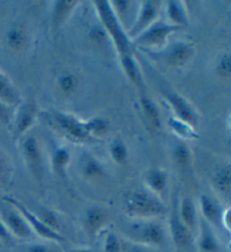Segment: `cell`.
Returning <instances> with one entry per match:
<instances>
[{"label":"cell","instance_id":"25","mask_svg":"<svg viewBox=\"0 0 231 252\" xmlns=\"http://www.w3.org/2000/svg\"><path fill=\"white\" fill-rule=\"evenodd\" d=\"M139 104L148 125L155 131H159L162 128V115H160V110L156 102L147 96H141Z\"/></svg>","mask_w":231,"mask_h":252},{"label":"cell","instance_id":"15","mask_svg":"<svg viewBox=\"0 0 231 252\" xmlns=\"http://www.w3.org/2000/svg\"><path fill=\"white\" fill-rule=\"evenodd\" d=\"M109 214L106 208L94 205L85 213L84 227L89 238H96L108 223Z\"/></svg>","mask_w":231,"mask_h":252},{"label":"cell","instance_id":"34","mask_svg":"<svg viewBox=\"0 0 231 252\" xmlns=\"http://www.w3.org/2000/svg\"><path fill=\"white\" fill-rule=\"evenodd\" d=\"M215 74L219 78L228 80L231 77V60H230V53L223 52L219 59L215 62L214 65Z\"/></svg>","mask_w":231,"mask_h":252},{"label":"cell","instance_id":"40","mask_svg":"<svg viewBox=\"0 0 231 252\" xmlns=\"http://www.w3.org/2000/svg\"><path fill=\"white\" fill-rule=\"evenodd\" d=\"M89 37H91V39L95 43V44H101V43H104L106 39H108V36L106 33H105V31L103 27H101V25H99V27H94L91 31Z\"/></svg>","mask_w":231,"mask_h":252},{"label":"cell","instance_id":"30","mask_svg":"<svg viewBox=\"0 0 231 252\" xmlns=\"http://www.w3.org/2000/svg\"><path fill=\"white\" fill-rule=\"evenodd\" d=\"M173 159L176 165L183 170H189L192 165V151L189 145L179 142L173 150Z\"/></svg>","mask_w":231,"mask_h":252},{"label":"cell","instance_id":"4","mask_svg":"<svg viewBox=\"0 0 231 252\" xmlns=\"http://www.w3.org/2000/svg\"><path fill=\"white\" fill-rule=\"evenodd\" d=\"M149 57L167 68H184L193 60L197 53L194 43L190 41H175L159 51H143Z\"/></svg>","mask_w":231,"mask_h":252},{"label":"cell","instance_id":"3","mask_svg":"<svg viewBox=\"0 0 231 252\" xmlns=\"http://www.w3.org/2000/svg\"><path fill=\"white\" fill-rule=\"evenodd\" d=\"M93 6L99 16L101 27L108 36V39H111L114 44L119 57L132 53L133 45L131 39L129 38L127 31L119 21V18L116 17L109 1H103V0L94 1Z\"/></svg>","mask_w":231,"mask_h":252},{"label":"cell","instance_id":"24","mask_svg":"<svg viewBox=\"0 0 231 252\" xmlns=\"http://www.w3.org/2000/svg\"><path fill=\"white\" fill-rule=\"evenodd\" d=\"M212 187L219 195L229 198L231 192V165L227 163L214 171L211 178Z\"/></svg>","mask_w":231,"mask_h":252},{"label":"cell","instance_id":"33","mask_svg":"<svg viewBox=\"0 0 231 252\" xmlns=\"http://www.w3.org/2000/svg\"><path fill=\"white\" fill-rule=\"evenodd\" d=\"M125 240L114 232H108L103 242V252H124Z\"/></svg>","mask_w":231,"mask_h":252},{"label":"cell","instance_id":"35","mask_svg":"<svg viewBox=\"0 0 231 252\" xmlns=\"http://www.w3.org/2000/svg\"><path fill=\"white\" fill-rule=\"evenodd\" d=\"M111 6L114 10L116 17L119 18V21L122 24L124 27V21H127L128 17H130L132 15V8L134 7L136 3L131 1H122V0H116V1H109Z\"/></svg>","mask_w":231,"mask_h":252},{"label":"cell","instance_id":"22","mask_svg":"<svg viewBox=\"0 0 231 252\" xmlns=\"http://www.w3.org/2000/svg\"><path fill=\"white\" fill-rule=\"evenodd\" d=\"M29 43V33L22 24L16 23L7 30L5 34V44L14 52L23 51Z\"/></svg>","mask_w":231,"mask_h":252},{"label":"cell","instance_id":"2","mask_svg":"<svg viewBox=\"0 0 231 252\" xmlns=\"http://www.w3.org/2000/svg\"><path fill=\"white\" fill-rule=\"evenodd\" d=\"M123 239L149 248H159L166 241V228L158 219L131 220L123 228Z\"/></svg>","mask_w":231,"mask_h":252},{"label":"cell","instance_id":"32","mask_svg":"<svg viewBox=\"0 0 231 252\" xmlns=\"http://www.w3.org/2000/svg\"><path fill=\"white\" fill-rule=\"evenodd\" d=\"M85 125L91 137L103 136L104 134H106L108 132V128H109V124L107 120H105V118L99 117V116L92 117L89 118V120L85 121Z\"/></svg>","mask_w":231,"mask_h":252},{"label":"cell","instance_id":"39","mask_svg":"<svg viewBox=\"0 0 231 252\" xmlns=\"http://www.w3.org/2000/svg\"><path fill=\"white\" fill-rule=\"evenodd\" d=\"M15 112H16V107L6 104L3 101H0V124L5 126H11Z\"/></svg>","mask_w":231,"mask_h":252},{"label":"cell","instance_id":"14","mask_svg":"<svg viewBox=\"0 0 231 252\" xmlns=\"http://www.w3.org/2000/svg\"><path fill=\"white\" fill-rule=\"evenodd\" d=\"M142 180L144 189L164 200V196L166 195L169 185V173L165 169L157 167L148 169L143 173Z\"/></svg>","mask_w":231,"mask_h":252},{"label":"cell","instance_id":"28","mask_svg":"<svg viewBox=\"0 0 231 252\" xmlns=\"http://www.w3.org/2000/svg\"><path fill=\"white\" fill-rule=\"evenodd\" d=\"M168 127L170 128V131L173 132L175 135L181 137L182 140L191 141L198 139V133L197 132L195 127L174 116H171L169 120H168Z\"/></svg>","mask_w":231,"mask_h":252},{"label":"cell","instance_id":"5","mask_svg":"<svg viewBox=\"0 0 231 252\" xmlns=\"http://www.w3.org/2000/svg\"><path fill=\"white\" fill-rule=\"evenodd\" d=\"M45 117L53 126V128H56L66 139L77 142V143L78 142L83 143L92 139L86 128L85 121L79 120L71 114L51 110L45 114Z\"/></svg>","mask_w":231,"mask_h":252},{"label":"cell","instance_id":"10","mask_svg":"<svg viewBox=\"0 0 231 252\" xmlns=\"http://www.w3.org/2000/svg\"><path fill=\"white\" fill-rule=\"evenodd\" d=\"M21 142L23 160L33 178L41 183L43 180V152L40 142L35 136H25Z\"/></svg>","mask_w":231,"mask_h":252},{"label":"cell","instance_id":"44","mask_svg":"<svg viewBox=\"0 0 231 252\" xmlns=\"http://www.w3.org/2000/svg\"><path fill=\"white\" fill-rule=\"evenodd\" d=\"M64 252H93V250L91 248H85V247H81V248H73V249H70L68 251H65Z\"/></svg>","mask_w":231,"mask_h":252},{"label":"cell","instance_id":"29","mask_svg":"<svg viewBox=\"0 0 231 252\" xmlns=\"http://www.w3.org/2000/svg\"><path fill=\"white\" fill-rule=\"evenodd\" d=\"M58 89L62 96L66 98L72 97L73 94H76L79 88L80 80L78 76L72 72H66L62 73L60 77L58 78Z\"/></svg>","mask_w":231,"mask_h":252},{"label":"cell","instance_id":"18","mask_svg":"<svg viewBox=\"0 0 231 252\" xmlns=\"http://www.w3.org/2000/svg\"><path fill=\"white\" fill-rule=\"evenodd\" d=\"M199 211L202 220H205L211 226L221 225V218L223 210L217 200L210 195L203 194L199 197Z\"/></svg>","mask_w":231,"mask_h":252},{"label":"cell","instance_id":"16","mask_svg":"<svg viewBox=\"0 0 231 252\" xmlns=\"http://www.w3.org/2000/svg\"><path fill=\"white\" fill-rule=\"evenodd\" d=\"M197 247L198 252H220L221 246L218 236L215 235L212 226L205 220H201L198 224Z\"/></svg>","mask_w":231,"mask_h":252},{"label":"cell","instance_id":"7","mask_svg":"<svg viewBox=\"0 0 231 252\" xmlns=\"http://www.w3.org/2000/svg\"><path fill=\"white\" fill-rule=\"evenodd\" d=\"M3 199H5V202L7 204L14 206L19 213H21L23 218L25 219L27 224L30 225L31 230L33 231V233L37 234L40 238L44 239L45 241L57 242V243H62L66 241L64 235H62L61 233H59V232L53 231L52 228H50L49 226H46L45 224L42 222V220L38 218L35 213L30 211L29 208H27L24 204H22L21 202H19L18 199L14 198V197H11V196H6Z\"/></svg>","mask_w":231,"mask_h":252},{"label":"cell","instance_id":"38","mask_svg":"<svg viewBox=\"0 0 231 252\" xmlns=\"http://www.w3.org/2000/svg\"><path fill=\"white\" fill-rule=\"evenodd\" d=\"M25 252H64L60 243L57 242H34L25 247Z\"/></svg>","mask_w":231,"mask_h":252},{"label":"cell","instance_id":"17","mask_svg":"<svg viewBox=\"0 0 231 252\" xmlns=\"http://www.w3.org/2000/svg\"><path fill=\"white\" fill-rule=\"evenodd\" d=\"M79 6L74 0H58L51 7V25L53 30L61 29V26L71 17L73 11Z\"/></svg>","mask_w":231,"mask_h":252},{"label":"cell","instance_id":"31","mask_svg":"<svg viewBox=\"0 0 231 252\" xmlns=\"http://www.w3.org/2000/svg\"><path fill=\"white\" fill-rule=\"evenodd\" d=\"M108 153L113 162L119 165L127 163L129 159V150L122 139H116L109 144Z\"/></svg>","mask_w":231,"mask_h":252},{"label":"cell","instance_id":"20","mask_svg":"<svg viewBox=\"0 0 231 252\" xmlns=\"http://www.w3.org/2000/svg\"><path fill=\"white\" fill-rule=\"evenodd\" d=\"M177 212L182 223L194 234L198 228V210L193 199L189 196L183 197L181 200H177Z\"/></svg>","mask_w":231,"mask_h":252},{"label":"cell","instance_id":"37","mask_svg":"<svg viewBox=\"0 0 231 252\" xmlns=\"http://www.w3.org/2000/svg\"><path fill=\"white\" fill-rule=\"evenodd\" d=\"M37 216L42 220V222L44 223L46 226L52 228L53 231L61 233L60 232L61 220L57 213H54L52 210H48V208H42L40 214H38Z\"/></svg>","mask_w":231,"mask_h":252},{"label":"cell","instance_id":"27","mask_svg":"<svg viewBox=\"0 0 231 252\" xmlns=\"http://www.w3.org/2000/svg\"><path fill=\"white\" fill-rule=\"evenodd\" d=\"M120 62L121 66L124 71V74L130 80L132 84L135 86L142 85V76H141V71L139 68L138 62H136L133 53L121 55Z\"/></svg>","mask_w":231,"mask_h":252},{"label":"cell","instance_id":"23","mask_svg":"<svg viewBox=\"0 0 231 252\" xmlns=\"http://www.w3.org/2000/svg\"><path fill=\"white\" fill-rule=\"evenodd\" d=\"M0 101L6 102L14 107H17L23 101L22 94L17 87L1 69H0Z\"/></svg>","mask_w":231,"mask_h":252},{"label":"cell","instance_id":"21","mask_svg":"<svg viewBox=\"0 0 231 252\" xmlns=\"http://www.w3.org/2000/svg\"><path fill=\"white\" fill-rule=\"evenodd\" d=\"M165 9L167 17L166 22L168 24L178 27L181 30L189 26V14H187L185 3L183 1H175V0L168 1L165 5Z\"/></svg>","mask_w":231,"mask_h":252},{"label":"cell","instance_id":"11","mask_svg":"<svg viewBox=\"0 0 231 252\" xmlns=\"http://www.w3.org/2000/svg\"><path fill=\"white\" fill-rule=\"evenodd\" d=\"M0 220L14 239L31 240L33 238V231L31 230L25 219L11 205L8 204V206L0 211Z\"/></svg>","mask_w":231,"mask_h":252},{"label":"cell","instance_id":"36","mask_svg":"<svg viewBox=\"0 0 231 252\" xmlns=\"http://www.w3.org/2000/svg\"><path fill=\"white\" fill-rule=\"evenodd\" d=\"M13 177V165L7 153L0 149V185H7Z\"/></svg>","mask_w":231,"mask_h":252},{"label":"cell","instance_id":"42","mask_svg":"<svg viewBox=\"0 0 231 252\" xmlns=\"http://www.w3.org/2000/svg\"><path fill=\"white\" fill-rule=\"evenodd\" d=\"M125 240V239H124ZM124 252H155L152 248L146 246H141V244L132 243L125 240V250Z\"/></svg>","mask_w":231,"mask_h":252},{"label":"cell","instance_id":"26","mask_svg":"<svg viewBox=\"0 0 231 252\" xmlns=\"http://www.w3.org/2000/svg\"><path fill=\"white\" fill-rule=\"evenodd\" d=\"M71 161V153L66 148H57L51 158V168L54 175L59 178H65L66 170Z\"/></svg>","mask_w":231,"mask_h":252},{"label":"cell","instance_id":"6","mask_svg":"<svg viewBox=\"0 0 231 252\" xmlns=\"http://www.w3.org/2000/svg\"><path fill=\"white\" fill-rule=\"evenodd\" d=\"M178 31L181 29L170 25L166 21L158 19L132 39V45L140 47L142 51H159L168 44V38Z\"/></svg>","mask_w":231,"mask_h":252},{"label":"cell","instance_id":"9","mask_svg":"<svg viewBox=\"0 0 231 252\" xmlns=\"http://www.w3.org/2000/svg\"><path fill=\"white\" fill-rule=\"evenodd\" d=\"M38 109L34 101H22L21 105L17 106L13 123H11L13 139L15 142H19L23 137L26 136V134L30 132V129L36 123Z\"/></svg>","mask_w":231,"mask_h":252},{"label":"cell","instance_id":"43","mask_svg":"<svg viewBox=\"0 0 231 252\" xmlns=\"http://www.w3.org/2000/svg\"><path fill=\"white\" fill-rule=\"evenodd\" d=\"M229 219H230V210L223 211L222 213V218H221V225L223 228H226L227 231H230V223H229Z\"/></svg>","mask_w":231,"mask_h":252},{"label":"cell","instance_id":"12","mask_svg":"<svg viewBox=\"0 0 231 252\" xmlns=\"http://www.w3.org/2000/svg\"><path fill=\"white\" fill-rule=\"evenodd\" d=\"M164 97L173 110L174 117L192 125L193 127H197L199 120L198 110L185 97L174 90H164Z\"/></svg>","mask_w":231,"mask_h":252},{"label":"cell","instance_id":"13","mask_svg":"<svg viewBox=\"0 0 231 252\" xmlns=\"http://www.w3.org/2000/svg\"><path fill=\"white\" fill-rule=\"evenodd\" d=\"M169 233L176 248L181 250H190L194 242V234L182 223L177 212V198L173 200V207L169 214Z\"/></svg>","mask_w":231,"mask_h":252},{"label":"cell","instance_id":"41","mask_svg":"<svg viewBox=\"0 0 231 252\" xmlns=\"http://www.w3.org/2000/svg\"><path fill=\"white\" fill-rule=\"evenodd\" d=\"M14 238L7 230L6 226L0 220V246H11L14 243Z\"/></svg>","mask_w":231,"mask_h":252},{"label":"cell","instance_id":"19","mask_svg":"<svg viewBox=\"0 0 231 252\" xmlns=\"http://www.w3.org/2000/svg\"><path fill=\"white\" fill-rule=\"evenodd\" d=\"M80 173L85 180L96 181L105 178L107 171L99 159L86 153L80 161Z\"/></svg>","mask_w":231,"mask_h":252},{"label":"cell","instance_id":"1","mask_svg":"<svg viewBox=\"0 0 231 252\" xmlns=\"http://www.w3.org/2000/svg\"><path fill=\"white\" fill-rule=\"evenodd\" d=\"M123 210L130 220H155L168 213L165 202L147 189L130 192L124 200Z\"/></svg>","mask_w":231,"mask_h":252},{"label":"cell","instance_id":"8","mask_svg":"<svg viewBox=\"0 0 231 252\" xmlns=\"http://www.w3.org/2000/svg\"><path fill=\"white\" fill-rule=\"evenodd\" d=\"M163 5L164 3L160 1H141L138 3L134 19H133L130 29L127 32L131 42L143 31H146L149 26L158 21Z\"/></svg>","mask_w":231,"mask_h":252}]
</instances>
